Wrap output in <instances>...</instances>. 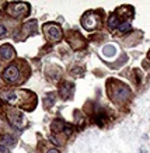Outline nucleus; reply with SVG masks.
I'll list each match as a JSON object with an SVG mask.
<instances>
[{
	"label": "nucleus",
	"mask_w": 150,
	"mask_h": 153,
	"mask_svg": "<svg viewBox=\"0 0 150 153\" xmlns=\"http://www.w3.org/2000/svg\"><path fill=\"white\" fill-rule=\"evenodd\" d=\"M117 30L119 33H128V31H131V24L128 23V21H123V23L119 24V27Z\"/></svg>",
	"instance_id": "nucleus-11"
},
{
	"label": "nucleus",
	"mask_w": 150,
	"mask_h": 153,
	"mask_svg": "<svg viewBox=\"0 0 150 153\" xmlns=\"http://www.w3.org/2000/svg\"><path fill=\"white\" fill-rule=\"evenodd\" d=\"M42 31H44L45 38H47L48 41H51V42H56V41H59V39L62 38L61 27H59L58 24H55V23L45 24V25L42 27Z\"/></svg>",
	"instance_id": "nucleus-2"
},
{
	"label": "nucleus",
	"mask_w": 150,
	"mask_h": 153,
	"mask_svg": "<svg viewBox=\"0 0 150 153\" xmlns=\"http://www.w3.org/2000/svg\"><path fill=\"white\" fill-rule=\"evenodd\" d=\"M45 153H61V152L55 148H51V149H48V150H45Z\"/></svg>",
	"instance_id": "nucleus-15"
},
{
	"label": "nucleus",
	"mask_w": 150,
	"mask_h": 153,
	"mask_svg": "<svg viewBox=\"0 0 150 153\" xmlns=\"http://www.w3.org/2000/svg\"><path fill=\"white\" fill-rule=\"evenodd\" d=\"M52 129L53 131H63L65 129V124H63L62 121H59V120L53 121V122H52Z\"/></svg>",
	"instance_id": "nucleus-12"
},
{
	"label": "nucleus",
	"mask_w": 150,
	"mask_h": 153,
	"mask_svg": "<svg viewBox=\"0 0 150 153\" xmlns=\"http://www.w3.org/2000/svg\"><path fill=\"white\" fill-rule=\"evenodd\" d=\"M119 24L121 23H119V20H118L117 14H112V16L108 19V27L111 28V30H112V28H118L119 27Z\"/></svg>",
	"instance_id": "nucleus-10"
},
{
	"label": "nucleus",
	"mask_w": 150,
	"mask_h": 153,
	"mask_svg": "<svg viewBox=\"0 0 150 153\" xmlns=\"http://www.w3.org/2000/svg\"><path fill=\"white\" fill-rule=\"evenodd\" d=\"M13 55H14V49L10 44H4L0 47V58L1 59H10V58H13Z\"/></svg>",
	"instance_id": "nucleus-8"
},
{
	"label": "nucleus",
	"mask_w": 150,
	"mask_h": 153,
	"mask_svg": "<svg viewBox=\"0 0 150 153\" xmlns=\"http://www.w3.org/2000/svg\"><path fill=\"white\" fill-rule=\"evenodd\" d=\"M0 153H10L9 146H6L4 143H0Z\"/></svg>",
	"instance_id": "nucleus-13"
},
{
	"label": "nucleus",
	"mask_w": 150,
	"mask_h": 153,
	"mask_svg": "<svg viewBox=\"0 0 150 153\" xmlns=\"http://www.w3.org/2000/svg\"><path fill=\"white\" fill-rule=\"evenodd\" d=\"M129 93H131V90H129L126 86H123V84H121L119 82H117V90H115V94H117L115 100H117V101L126 100V98L129 97Z\"/></svg>",
	"instance_id": "nucleus-7"
},
{
	"label": "nucleus",
	"mask_w": 150,
	"mask_h": 153,
	"mask_svg": "<svg viewBox=\"0 0 150 153\" xmlns=\"http://www.w3.org/2000/svg\"><path fill=\"white\" fill-rule=\"evenodd\" d=\"M49 140H51L53 145H56V146H59V145H61V142H59V140H56V138H55V136H49Z\"/></svg>",
	"instance_id": "nucleus-14"
},
{
	"label": "nucleus",
	"mask_w": 150,
	"mask_h": 153,
	"mask_svg": "<svg viewBox=\"0 0 150 153\" xmlns=\"http://www.w3.org/2000/svg\"><path fill=\"white\" fill-rule=\"evenodd\" d=\"M1 76H3V79H4L7 83L14 84L16 82H18V79H20V69H18V66L9 65L4 70H3Z\"/></svg>",
	"instance_id": "nucleus-4"
},
{
	"label": "nucleus",
	"mask_w": 150,
	"mask_h": 153,
	"mask_svg": "<svg viewBox=\"0 0 150 153\" xmlns=\"http://www.w3.org/2000/svg\"><path fill=\"white\" fill-rule=\"evenodd\" d=\"M17 140L14 139V136H11L9 134H4L1 136V143H4L6 146H14Z\"/></svg>",
	"instance_id": "nucleus-9"
},
{
	"label": "nucleus",
	"mask_w": 150,
	"mask_h": 153,
	"mask_svg": "<svg viewBox=\"0 0 150 153\" xmlns=\"http://www.w3.org/2000/svg\"><path fill=\"white\" fill-rule=\"evenodd\" d=\"M31 96H33V93H30V91H4L1 94V100H4L6 102H9L11 105L27 108L25 100H27V97H31Z\"/></svg>",
	"instance_id": "nucleus-1"
},
{
	"label": "nucleus",
	"mask_w": 150,
	"mask_h": 153,
	"mask_svg": "<svg viewBox=\"0 0 150 153\" xmlns=\"http://www.w3.org/2000/svg\"><path fill=\"white\" fill-rule=\"evenodd\" d=\"M4 34H6V27H4V25H1V24H0V37H3Z\"/></svg>",
	"instance_id": "nucleus-16"
},
{
	"label": "nucleus",
	"mask_w": 150,
	"mask_h": 153,
	"mask_svg": "<svg viewBox=\"0 0 150 153\" xmlns=\"http://www.w3.org/2000/svg\"><path fill=\"white\" fill-rule=\"evenodd\" d=\"M81 24H83V27H84L86 30H94V28H97V25L100 24L98 16H95L94 13L89 11V13L81 19Z\"/></svg>",
	"instance_id": "nucleus-6"
},
{
	"label": "nucleus",
	"mask_w": 150,
	"mask_h": 153,
	"mask_svg": "<svg viewBox=\"0 0 150 153\" xmlns=\"http://www.w3.org/2000/svg\"><path fill=\"white\" fill-rule=\"evenodd\" d=\"M7 120H9V122L11 125L16 126V128H18V129H23L24 124H25L23 112L17 111V110H10V111H7Z\"/></svg>",
	"instance_id": "nucleus-5"
},
{
	"label": "nucleus",
	"mask_w": 150,
	"mask_h": 153,
	"mask_svg": "<svg viewBox=\"0 0 150 153\" xmlns=\"http://www.w3.org/2000/svg\"><path fill=\"white\" fill-rule=\"evenodd\" d=\"M30 11V6L28 3H24V1H17V3H10L7 7V13L13 17L21 19L24 16H27Z\"/></svg>",
	"instance_id": "nucleus-3"
}]
</instances>
